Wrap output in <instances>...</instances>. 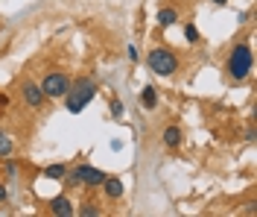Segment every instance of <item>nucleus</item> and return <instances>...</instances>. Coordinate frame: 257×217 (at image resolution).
Wrapping results in <instances>:
<instances>
[{
  "label": "nucleus",
  "mask_w": 257,
  "mask_h": 217,
  "mask_svg": "<svg viewBox=\"0 0 257 217\" xmlns=\"http://www.w3.org/2000/svg\"><path fill=\"white\" fill-rule=\"evenodd\" d=\"M178 65L181 62H178L176 50H170V47H152V50L146 53V67L155 77H176Z\"/></svg>",
  "instance_id": "nucleus-3"
},
{
  "label": "nucleus",
  "mask_w": 257,
  "mask_h": 217,
  "mask_svg": "<svg viewBox=\"0 0 257 217\" xmlns=\"http://www.w3.org/2000/svg\"><path fill=\"white\" fill-rule=\"evenodd\" d=\"M21 97H24V103H27L30 109H41V106L47 103L44 91H41V85H38V83H30V80L21 85Z\"/></svg>",
  "instance_id": "nucleus-5"
},
{
  "label": "nucleus",
  "mask_w": 257,
  "mask_h": 217,
  "mask_svg": "<svg viewBox=\"0 0 257 217\" xmlns=\"http://www.w3.org/2000/svg\"><path fill=\"white\" fill-rule=\"evenodd\" d=\"M184 38H187L190 44H199V41H202V35H199V30H196V24H184Z\"/></svg>",
  "instance_id": "nucleus-15"
},
{
  "label": "nucleus",
  "mask_w": 257,
  "mask_h": 217,
  "mask_svg": "<svg viewBox=\"0 0 257 217\" xmlns=\"http://www.w3.org/2000/svg\"><path fill=\"white\" fill-rule=\"evenodd\" d=\"M50 214L73 217V214H76V205H73V200H70L67 194H59V197H53V200H50Z\"/></svg>",
  "instance_id": "nucleus-6"
},
{
  "label": "nucleus",
  "mask_w": 257,
  "mask_h": 217,
  "mask_svg": "<svg viewBox=\"0 0 257 217\" xmlns=\"http://www.w3.org/2000/svg\"><path fill=\"white\" fill-rule=\"evenodd\" d=\"M70 77L64 74V70H50V74H44V80H41V91H44V97L47 100H62L64 94H67V88H70Z\"/></svg>",
  "instance_id": "nucleus-4"
},
{
  "label": "nucleus",
  "mask_w": 257,
  "mask_h": 217,
  "mask_svg": "<svg viewBox=\"0 0 257 217\" xmlns=\"http://www.w3.org/2000/svg\"><path fill=\"white\" fill-rule=\"evenodd\" d=\"M155 18H158V27H176L178 24V9L176 6H161Z\"/></svg>",
  "instance_id": "nucleus-9"
},
{
  "label": "nucleus",
  "mask_w": 257,
  "mask_h": 217,
  "mask_svg": "<svg viewBox=\"0 0 257 217\" xmlns=\"http://www.w3.org/2000/svg\"><path fill=\"white\" fill-rule=\"evenodd\" d=\"M99 188H102V194H105L108 200H123V194H126V185H123L120 176H105Z\"/></svg>",
  "instance_id": "nucleus-7"
},
{
  "label": "nucleus",
  "mask_w": 257,
  "mask_h": 217,
  "mask_svg": "<svg viewBox=\"0 0 257 217\" xmlns=\"http://www.w3.org/2000/svg\"><path fill=\"white\" fill-rule=\"evenodd\" d=\"M141 106H144V109H155V106H158V91H155V85H144V91H141Z\"/></svg>",
  "instance_id": "nucleus-10"
},
{
  "label": "nucleus",
  "mask_w": 257,
  "mask_h": 217,
  "mask_svg": "<svg viewBox=\"0 0 257 217\" xmlns=\"http://www.w3.org/2000/svg\"><path fill=\"white\" fill-rule=\"evenodd\" d=\"M76 214H79V217H99V214H102V208H99V202H94V200H85V202H79Z\"/></svg>",
  "instance_id": "nucleus-11"
},
{
  "label": "nucleus",
  "mask_w": 257,
  "mask_h": 217,
  "mask_svg": "<svg viewBox=\"0 0 257 217\" xmlns=\"http://www.w3.org/2000/svg\"><path fill=\"white\" fill-rule=\"evenodd\" d=\"M210 3H213V6H225V3H228V0H210Z\"/></svg>",
  "instance_id": "nucleus-20"
},
{
  "label": "nucleus",
  "mask_w": 257,
  "mask_h": 217,
  "mask_svg": "<svg viewBox=\"0 0 257 217\" xmlns=\"http://www.w3.org/2000/svg\"><path fill=\"white\" fill-rule=\"evenodd\" d=\"M64 173H67V165H62V162H59V165H47V167H44V176L53 179V182H62Z\"/></svg>",
  "instance_id": "nucleus-12"
},
{
  "label": "nucleus",
  "mask_w": 257,
  "mask_h": 217,
  "mask_svg": "<svg viewBox=\"0 0 257 217\" xmlns=\"http://www.w3.org/2000/svg\"><path fill=\"white\" fill-rule=\"evenodd\" d=\"M161 141H164V147H167V150H178V147H181V141H184L181 126H176V123H173V126H167V129L161 132Z\"/></svg>",
  "instance_id": "nucleus-8"
},
{
  "label": "nucleus",
  "mask_w": 257,
  "mask_h": 217,
  "mask_svg": "<svg viewBox=\"0 0 257 217\" xmlns=\"http://www.w3.org/2000/svg\"><path fill=\"white\" fill-rule=\"evenodd\" d=\"M0 115H3V112H0Z\"/></svg>",
  "instance_id": "nucleus-21"
},
{
  "label": "nucleus",
  "mask_w": 257,
  "mask_h": 217,
  "mask_svg": "<svg viewBox=\"0 0 257 217\" xmlns=\"http://www.w3.org/2000/svg\"><path fill=\"white\" fill-rule=\"evenodd\" d=\"M6 200H9V185H6V182H0V205H3Z\"/></svg>",
  "instance_id": "nucleus-17"
},
{
  "label": "nucleus",
  "mask_w": 257,
  "mask_h": 217,
  "mask_svg": "<svg viewBox=\"0 0 257 217\" xmlns=\"http://www.w3.org/2000/svg\"><path fill=\"white\" fill-rule=\"evenodd\" d=\"M225 70H228V77L234 83H245L251 77V70H254V53H251L248 41H237L231 47L228 59H225Z\"/></svg>",
  "instance_id": "nucleus-1"
},
{
  "label": "nucleus",
  "mask_w": 257,
  "mask_h": 217,
  "mask_svg": "<svg viewBox=\"0 0 257 217\" xmlns=\"http://www.w3.org/2000/svg\"><path fill=\"white\" fill-rule=\"evenodd\" d=\"M12 153H15V141H12V135L0 132V159H6V156H12Z\"/></svg>",
  "instance_id": "nucleus-13"
},
{
  "label": "nucleus",
  "mask_w": 257,
  "mask_h": 217,
  "mask_svg": "<svg viewBox=\"0 0 257 217\" xmlns=\"http://www.w3.org/2000/svg\"><path fill=\"white\" fill-rule=\"evenodd\" d=\"M3 170H6V176H9V179H15V176H18V162L6 156V159H3Z\"/></svg>",
  "instance_id": "nucleus-16"
},
{
  "label": "nucleus",
  "mask_w": 257,
  "mask_h": 217,
  "mask_svg": "<svg viewBox=\"0 0 257 217\" xmlns=\"http://www.w3.org/2000/svg\"><path fill=\"white\" fill-rule=\"evenodd\" d=\"M3 109H9V94H6V91H0V112H3Z\"/></svg>",
  "instance_id": "nucleus-19"
},
{
  "label": "nucleus",
  "mask_w": 257,
  "mask_h": 217,
  "mask_svg": "<svg viewBox=\"0 0 257 217\" xmlns=\"http://www.w3.org/2000/svg\"><path fill=\"white\" fill-rule=\"evenodd\" d=\"M126 53H128V59H132V62H138V59H141V53H138V47H135V44H128Z\"/></svg>",
  "instance_id": "nucleus-18"
},
{
  "label": "nucleus",
  "mask_w": 257,
  "mask_h": 217,
  "mask_svg": "<svg viewBox=\"0 0 257 217\" xmlns=\"http://www.w3.org/2000/svg\"><path fill=\"white\" fill-rule=\"evenodd\" d=\"M94 97H96V77H79V80L70 83V88H67V94L62 100L70 115H79V112H85V106Z\"/></svg>",
  "instance_id": "nucleus-2"
},
{
  "label": "nucleus",
  "mask_w": 257,
  "mask_h": 217,
  "mask_svg": "<svg viewBox=\"0 0 257 217\" xmlns=\"http://www.w3.org/2000/svg\"><path fill=\"white\" fill-rule=\"evenodd\" d=\"M108 112H111L114 120H123V115H126V106H123V100H117V97H114V100L108 103Z\"/></svg>",
  "instance_id": "nucleus-14"
}]
</instances>
